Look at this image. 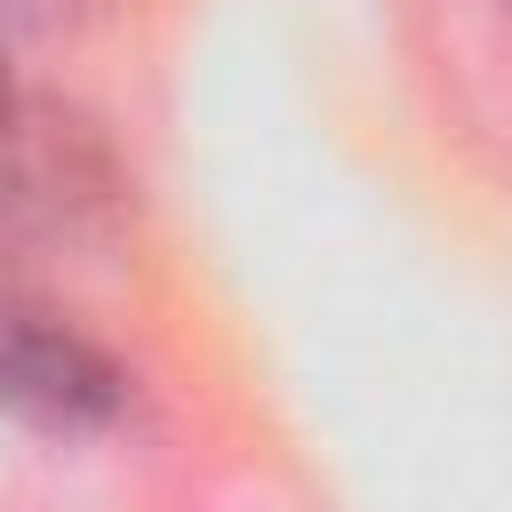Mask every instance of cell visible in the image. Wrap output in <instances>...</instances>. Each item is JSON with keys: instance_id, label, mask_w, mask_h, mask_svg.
<instances>
[{"instance_id": "obj_1", "label": "cell", "mask_w": 512, "mask_h": 512, "mask_svg": "<svg viewBox=\"0 0 512 512\" xmlns=\"http://www.w3.org/2000/svg\"><path fill=\"white\" fill-rule=\"evenodd\" d=\"M120 408V368L48 296L0 280V416L32 432H96Z\"/></svg>"}, {"instance_id": "obj_2", "label": "cell", "mask_w": 512, "mask_h": 512, "mask_svg": "<svg viewBox=\"0 0 512 512\" xmlns=\"http://www.w3.org/2000/svg\"><path fill=\"white\" fill-rule=\"evenodd\" d=\"M8 120H16V104H8V64H0V136H8Z\"/></svg>"}, {"instance_id": "obj_3", "label": "cell", "mask_w": 512, "mask_h": 512, "mask_svg": "<svg viewBox=\"0 0 512 512\" xmlns=\"http://www.w3.org/2000/svg\"><path fill=\"white\" fill-rule=\"evenodd\" d=\"M504 8H512V0H504Z\"/></svg>"}]
</instances>
